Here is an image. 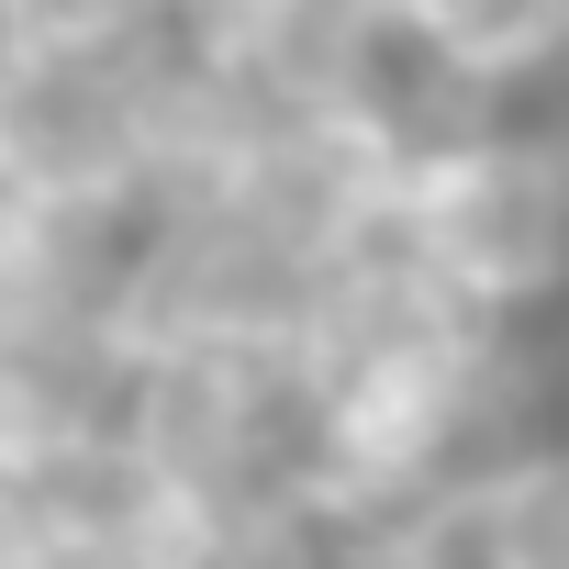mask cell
<instances>
[{
	"label": "cell",
	"mask_w": 569,
	"mask_h": 569,
	"mask_svg": "<svg viewBox=\"0 0 569 569\" xmlns=\"http://www.w3.org/2000/svg\"><path fill=\"white\" fill-rule=\"evenodd\" d=\"M134 336L101 291H12L0 302V480L90 458L123 436Z\"/></svg>",
	"instance_id": "3"
},
{
	"label": "cell",
	"mask_w": 569,
	"mask_h": 569,
	"mask_svg": "<svg viewBox=\"0 0 569 569\" xmlns=\"http://www.w3.org/2000/svg\"><path fill=\"white\" fill-rule=\"evenodd\" d=\"M391 246L502 336L569 302V123L447 112L402 146Z\"/></svg>",
	"instance_id": "2"
},
{
	"label": "cell",
	"mask_w": 569,
	"mask_h": 569,
	"mask_svg": "<svg viewBox=\"0 0 569 569\" xmlns=\"http://www.w3.org/2000/svg\"><path fill=\"white\" fill-rule=\"evenodd\" d=\"M157 12H179V23H190V12H201V0H157Z\"/></svg>",
	"instance_id": "6"
},
{
	"label": "cell",
	"mask_w": 569,
	"mask_h": 569,
	"mask_svg": "<svg viewBox=\"0 0 569 569\" xmlns=\"http://www.w3.org/2000/svg\"><path fill=\"white\" fill-rule=\"evenodd\" d=\"M380 101L425 134L447 112H502L569 68V0H380Z\"/></svg>",
	"instance_id": "4"
},
{
	"label": "cell",
	"mask_w": 569,
	"mask_h": 569,
	"mask_svg": "<svg viewBox=\"0 0 569 569\" xmlns=\"http://www.w3.org/2000/svg\"><path fill=\"white\" fill-rule=\"evenodd\" d=\"M458 502H469L480 569H569V436L502 447Z\"/></svg>",
	"instance_id": "5"
},
{
	"label": "cell",
	"mask_w": 569,
	"mask_h": 569,
	"mask_svg": "<svg viewBox=\"0 0 569 569\" xmlns=\"http://www.w3.org/2000/svg\"><path fill=\"white\" fill-rule=\"evenodd\" d=\"M190 34L168 12L0 23V179L46 223H146L190 146Z\"/></svg>",
	"instance_id": "1"
}]
</instances>
